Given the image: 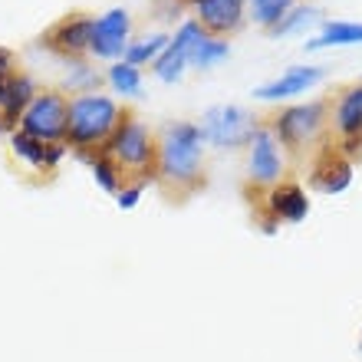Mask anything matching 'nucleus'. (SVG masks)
<instances>
[{"mask_svg": "<svg viewBox=\"0 0 362 362\" xmlns=\"http://www.w3.org/2000/svg\"><path fill=\"white\" fill-rule=\"evenodd\" d=\"M204 155H208V139L198 122H188V119L165 122V129L158 132L155 175L172 188H194L204 178Z\"/></svg>", "mask_w": 362, "mask_h": 362, "instance_id": "f257e3e1", "label": "nucleus"}, {"mask_svg": "<svg viewBox=\"0 0 362 362\" xmlns=\"http://www.w3.org/2000/svg\"><path fill=\"white\" fill-rule=\"evenodd\" d=\"M129 109L115 103L112 95L105 93H83L69 99V132H66V145L73 148H103L109 142V135L119 129L122 115Z\"/></svg>", "mask_w": 362, "mask_h": 362, "instance_id": "f03ea898", "label": "nucleus"}, {"mask_svg": "<svg viewBox=\"0 0 362 362\" xmlns=\"http://www.w3.org/2000/svg\"><path fill=\"white\" fill-rule=\"evenodd\" d=\"M112 158L122 172L139 175V181L152 178L158 168V139L152 135V129L145 122H139L132 112L122 115V122L109 135V142L99 148Z\"/></svg>", "mask_w": 362, "mask_h": 362, "instance_id": "7ed1b4c3", "label": "nucleus"}, {"mask_svg": "<svg viewBox=\"0 0 362 362\" xmlns=\"http://www.w3.org/2000/svg\"><path fill=\"white\" fill-rule=\"evenodd\" d=\"M267 129L280 139L284 148L300 152L306 145H316L329 132V103L326 99H306V103H286L270 115Z\"/></svg>", "mask_w": 362, "mask_h": 362, "instance_id": "20e7f679", "label": "nucleus"}, {"mask_svg": "<svg viewBox=\"0 0 362 362\" xmlns=\"http://www.w3.org/2000/svg\"><path fill=\"white\" fill-rule=\"evenodd\" d=\"M201 132L208 139L211 148L221 152H234V148H247V142L254 139V132L260 129L257 115L244 109L238 103H221L211 105L208 112L201 115Z\"/></svg>", "mask_w": 362, "mask_h": 362, "instance_id": "39448f33", "label": "nucleus"}, {"mask_svg": "<svg viewBox=\"0 0 362 362\" xmlns=\"http://www.w3.org/2000/svg\"><path fill=\"white\" fill-rule=\"evenodd\" d=\"M20 132L40 142H66L69 132V95L63 89H40L27 112L20 115Z\"/></svg>", "mask_w": 362, "mask_h": 362, "instance_id": "423d86ee", "label": "nucleus"}, {"mask_svg": "<svg viewBox=\"0 0 362 362\" xmlns=\"http://www.w3.org/2000/svg\"><path fill=\"white\" fill-rule=\"evenodd\" d=\"M208 37L211 33L201 27L194 17L181 20L178 30H175L172 40H168V47H165V53L155 59V66H152L155 79H158V83H178V79L191 69V57H194V49H198Z\"/></svg>", "mask_w": 362, "mask_h": 362, "instance_id": "0eeeda50", "label": "nucleus"}, {"mask_svg": "<svg viewBox=\"0 0 362 362\" xmlns=\"http://www.w3.org/2000/svg\"><path fill=\"white\" fill-rule=\"evenodd\" d=\"M93 30H95V17L73 10L66 17H59L53 27L40 37V47H47L49 53H57L69 63V59H86L89 47H93Z\"/></svg>", "mask_w": 362, "mask_h": 362, "instance_id": "6e6552de", "label": "nucleus"}, {"mask_svg": "<svg viewBox=\"0 0 362 362\" xmlns=\"http://www.w3.org/2000/svg\"><path fill=\"white\" fill-rule=\"evenodd\" d=\"M284 145L270 132L267 125H260L254 139L247 142V178L250 185L257 188H274L284 181V172H286V158H284Z\"/></svg>", "mask_w": 362, "mask_h": 362, "instance_id": "1a4fd4ad", "label": "nucleus"}, {"mask_svg": "<svg viewBox=\"0 0 362 362\" xmlns=\"http://www.w3.org/2000/svg\"><path fill=\"white\" fill-rule=\"evenodd\" d=\"M129 43H132V17H129L125 7H109L105 13L95 17L93 47H89V57L93 59L119 63V59H125Z\"/></svg>", "mask_w": 362, "mask_h": 362, "instance_id": "9d476101", "label": "nucleus"}, {"mask_svg": "<svg viewBox=\"0 0 362 362\" xmlns=\"http://www.w3.org/2000/svg\"><path fill=\"white\" fill-rule=\"evenodd\" d=\"M323 79H326V66L296 63V66H286L280 76L254 86V99L257 103H293V99L306 95L310 89H316Z\"/></svg>", "mask_w": 362, "mask_h": 362, "instance_id": "9b49d317", "label": "nucleus"}, {"mask_svg": "<svg viewBox=\"0 0 362 362\" xmlns=\"http://www.w3.org/2000/svg\"><path fill=\"white\" fill-rule=\"evenodd\" d=\"M185 7L211 37L221 40L234 37L247 23V0H185Z\"/></svg>", "mask_w": 362, "mask_h": 362, "instance_id": "f8f14e48", "label": "nucleus"}, {"mask_svg": "<svg viewBox=\"0 0 362 362\" xmlns=\"http://www.w3.org/2000/svg\"><path fill=\"white\" fill-rule=\"evenodd\" d=\"M310 181H313V188L323 191V194H343V191L353 185V162H349L336 145H323L313 162Z\"/></svg>", "mask_w": 362, "mask_h": 362, "instance_id": "ddd939ff", "label": "nucleus"}, {"mask_svg": "<svg viewBox=\"0 0 362 362\" xmlns=\"http://www.w3.org/2000/svg\"><path fill=\"white\" fill-rule=\"evenodd\" d=\"M329 129L336 139H362V79L339 89L336 103H329Z\"/></svg>", "mask_w": 362, "mask_h": 362, "instance_id": "4468645a", "label": "nucleus"}, {"mask_svg": "<svg viewBox=\"0 0 362 362\" xmlns=\"http://www.w3.org/2000/svg\"><path fill=\"white\" fill-rule=\"evenodd\" d=\"M267 214H274L280 224H300L310 214V198L296 181H280L267 191Z\"/></svg>", "mask_w": 362, "mask_h": 362, "instance_id": "2eb2a0df", "label": "nucleus"}, {"mask_svg": "<svg viewBox=\"0 0 362 362\" xmlns=\"http://www.w3.org/2000/svg\"><path fill=\"white\" fill-rule=\"evenodd\" d=\"M66 148H69L66 142H40V139L20 132V129L10 135V152L17 155V158H23V162H27L30 168H37V172L57 168V165L63 162Z\"/></svg>", "mask_w": 362, "mask_h": 362, "instance_id": "dca6fc26", "label": "nucleus"}, {"mask_svg": "<svg viewBox=\"0 0 362 362\" xmlns=\"http://www.w3.org/2000/svg\"><path fill=\"white\" fill-rule=\"evenodd\" d=\"M333 47H362V20H329L320 23L313 37H306L303 53H320Z\"/></svg>", "mask_w": 362, "mask_h": 362, "instance_id": "f3484780", "label": "nucleus"}, {"mask_svg": "<svg viewBox=\"0 0 362 362\" xmlns=\"http://www.w3.org/2000/svg\"><path fill=\"white\" fill-rule=\"evenodd\" d=\"M323 20H326L323 10L316 7V4H296V7L270 30V37H303L310 30H320Z\"/></svg>", "mask_w": 362, "mask_h": 362, "instance_id": "a211bd4d", "label": "nucleus"}, {"mask_svg": "<svg viewBox=\"0 0 362 362\" xmlns=\"http://www.w3.org/2000/svg\"><path fill=\"white\" fill-rule=\"evenodd\" d=\"M76 155L89 165V172H93L99 188L109 191V194H119V188H122V168H119L109 155L99 152V148H79Z\"/></svg>", "mask_w": 362, "mask_h": 362, "instance_id": "6ab92c4d", "label": "nucleus"}, {"mask_svg": "<svg viewBox=\"0 0 362 362\" xmlns=\"http://www.w3.org/2000/svg\"><path fill=\"white\" fill-rule=\"evenodd\" d=\"M168 33H145V37H132L129 49H125V63H132V66H155V59L165 53L168 47Z\"/></svg>", "mask_w": 362, "mask_h": 362, "instance_id": "aec40b11", "label": "nucleus"}, {"mask_svg": "<svg viewBox=\"0 0 362 362\" xmlns=\"http://www.w3.org/2000/svg\"><path fill=\"white\" fill-rule=\"evenodd\" d=\"M300 0H247V20L260 30H274Z\"/></svg>", "mask_w": 362, "mask_h": 362, "instance_id": "412c9836", "label": "nucleus"}, {"mask_svg": "<svg viewBox=\"0 0 362 362\" xmlns=\"http://www.w3.org/2000/svg\"><path fill=\"white\" fill-rule=\"evenodd\" d=\"M105 83H109V89H112L115 95H139L142 93V69L132 66V63H125V59L109 63Z\"/></svg>", "mask_w": 362, "mask_h": 362, "instance_id": "4be33fe9", "label": "nucleus"}, {"mask_svg": "<svg viewBox=\"0 0 362 362\" xmlns=\"http://www.w3.org/2000/svg\"><path fill=\"white\" fill-rule=\"evenodd\" d=\"M66 76H63V93L83 95V93H95L99 89V73L89 59H69L66 63Z\"/></svg>", "mask_w": 362, "mask_h": 362, "instance_id": "5701e85b", "label": "nucleus"}, {"mask_svg": "<svg viewBox=\"0 0 362 362\" xmlns=\"http://www.w3.org/2000/svg\"><path fill=\"white\" fill-rule=\"evenodd\" d=\"M224 59H230V43L228 40H221V37H208L198 49H194V57H191V69L208 73V69H214L218 63H224Z\"/></svg>", "mask_w": 362, "mask_h": 362, "instance_id": "b1692460", "label": "nucleus"}, {"mask_svg": "<svg viewBox=\"0 0 362 362\" xmlns=\"http://www.w3.org/2000/svg\"><path fill=\"white\" fill-rule=\"evenodd\" d=\"M142 191H145V181L122 185V188H119V194H115V204H119L122 211H132L135 204H139V198H142Z\"/></svg>", "mask_w": 362, "mask_h": 362, "instance_id": "393cba45", "label": "nucleus"}, {"mask_svg": "<svg viewBox=\"0 0 362 362\" xmlns=\"http://www.w3.org/2000/svg\"><path fill=\"white\" fill-rule=\"evenodd\" d=\"M17 73H20L17 69V53H13L10 47H0V89L7 86Z\"/></svg>", "mask_w": 362, "mask_h": 362, "instance_id": "a878e982", "label": "nucleus"}, {"mask_svg": "<svg viewBox=\"0 0 362 362\" xmlns=\"http://www.w3.org/2000/svg\"><path fill=\"white\" fill-rule=\"evenodd\" d=\"M359 349H362V333H359Z\"/></svg>", "mask_w": 362, "mask_h": 362, "instance_id": "bb28decb", "label": "nucleus"}]
</instances>
